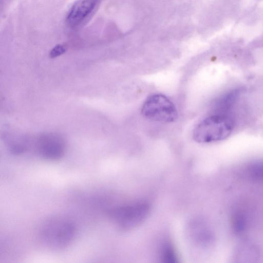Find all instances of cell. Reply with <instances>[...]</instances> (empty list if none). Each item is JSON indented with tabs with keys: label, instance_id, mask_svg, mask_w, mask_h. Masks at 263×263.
Here are the masks:
<instances>
[{
	"label": "cell",
	"instance_id": "52a82bcc",
	"mask_svg": "<svg viewBox=\"0 0 263 263\" xmlns=\"http://www.w3.org/2000/svg\"><path fill=\"white\" fill-rule=\"evenodd\" d=\"M239 93V90L235 89L218 98L214 103L213 114L230 116V112L237 100Z\"/></svg>",
	"mask_w": 263,
	"mask_h": 263
},
{
	"label": "cell",
	"instance_id": "9c48e42d",
	"mask_svg": "<svg viewBox=\"0 0 263 263\" xmlns=\"http://www.w3.org/2000/svg\"><path fill=\"white\" fill-rule=\"evenodd\" d=\"M66 50L65 46L58 44L52 48L50 53V57L54 58L63 54Z\"/></svg>",
	"mask_w": 263,
	"mask_h": 263
},
{
	"label": "cell",
	"instance_id": "5b68a950",
	"mask_svg": "<svg viewBox=\"0 0 263 263\" xmlns=\"http://www.w3.org/2000/svg\"><path fill=\"white\" fill-rule=\"evenodd\" d=\"M40 156L49 161H57L62 158L65 152L63 140L58 136L46 135L41 137L37 145Z\"/></svg>",
	"mask_w": 263,
	"mask_h": 263
},
{
	"label": "cell",
	"instance_id": "277c9868",
	"mask_svg": "<svg viewBox=\"0 0 263 263\" xmlns=\"http://www.w3.org/2000/svg\"><path fill=\"white\" fill-rule=\"evenodd\" d=\"M149 206L144 202H137L114 208L109 212L113 222L121 229L133 228L140 224L147 217Z\"/></svg>",
	"mask_w": 263,
	"mask_h": 263
},
{
	"label": "cell",
	"instance_id": "ba28073f",
	"mask_svg": "<svg viewBox=\"0 0 263 263\" xmlns=\"http://www.w3.org/2000/svg\"><path fill=\"white\" fill-rule=\"evenodd\" d=\"M161 259L164 262H177V257L173 247L169 243L163 245L161 249Z\"/></svg>",
	"mask_w": 263,
	"mask_h": 263
},
{
	"label": "cell",
	"instance_id": "6da1fadb",
	"mask_svg": "<svg viewBox=\"0 0 263 263\" xmlns=\"http://www.w3.org/2000/svg\"><path fill=\"white\" fill-rule=\"evenodd\" d=\"M76 232V226L72 220L63 216H54L42 224L39 238L47 249L61 251L72 242Z\"/></svg>",
	"mask_w": 263,
	"mask_h": 263
},
{
	"label": "cell",
	"instance_id": "3957f363",
	"mask_svg": "<svg viewBox=\"0 0 263 263\" xmlns=\"http://www.w3.org/2000/svg\"><path fill=\"white\" fill-rule=\"evenodd\" d=\"M141 113L146 119L156 122H172L178 118L174 104L162 94L148 97L142 105Z\"/></svg>",
	"mask_w": 263,
	"mask_h": 263
},
{
	"label": "cell",
	"instance_id": "7a4b0ae2",
	"mask_svg": "<svg viewBox=\"0 0 263 263\" xmlns=\"http://www.w3.org/2000/svg\"><path fill=\"white\" fill-rule=\"evenodd\" d=\"M234 126L231 116L212 114L195 127L193 138L199 143L221 141L230 135Z\"/></svg>",
	"mask_w": 263,
	"mask_h": 263
},
{
	"label": "cell",
	"instance_id": "8992f818",
	"mask_svg": "<svg viewBox=\"0 0 263 263\" xmlns=\"http://www.w3.org/2000/svg\"><path fill=\"white\" fill-rule=\"evenodd\" d=\"M98 0H79L69 9L66 23L71 27L77 26L85 21L93 11Z\"/></svg>",
	"mask_w": 263,
	"mask_h": 263
}]
</instances>
